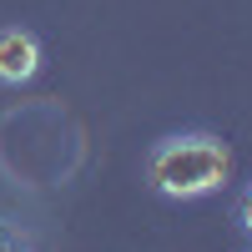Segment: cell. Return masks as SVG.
Listing matches in <instances>:
<instances>
[{
	"instance_id": "cell-1",
	"label": "cell",
	"mask_w": 252,
	"mask_h": 252,
	"mask_svg": "<svg viewBox=\"0 0 252 252\" xmlns=\"http://www.w3.org/2000/svg\"><path fill=\"white\" fill-rule=\"evenodd\" d=\"M227 177H232V152H227V141L207 136V131L166 136L146 157V182L161 197H177V202L217 192V187H227Z\"/></svg>"
},
{
	"instance_id": "cell-2",
	"label": "cell",
	"mask_w": 252,
	"mask_h": 252,
	"mask_svg": "<svg viewBox=\"0 0 252 252\" xmlns=\"http://www.w3.org/2000/svg\"><path fill=\"white\" fill-rule=\"evenodd\" d=\"M40 71V40L20 26L0 31V86H20Z\"/></svg>"
},
{
	"instance_id": "cell-3",
	"label": "cell",
	"mask_w": 252,
	"mask_h": 252,
	"mask_svg": "<svg viewBox=\"0 0 252 252\" xmlns=\"http://www.w3.org/2000/svg\"><path fill=\"white\" fill-rule=\"evenodd\" d=\"M237 222H242V232L252 237V187L242 192V202H237Z\"/></svg>"
}]
</instances>
